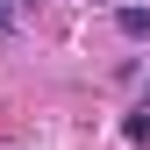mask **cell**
Wrapping results in <instances>:
<instances>
[{
	"label": "cell",
	"mask_w": 150,
	"mask_h": 150,
	"mask_svg": "<svg viewBox=\"0 0 150 150\" xmlns=\"http://www.w3.org/2000/svg\"><path fill=\"white\" fill-rule=\"evenodd\" d=\"M115 29L143 43V36H150V0H129V7H115Z\"/></svg>",
	"instance_id": "6da1fadb"
},
{
	"label": "cell",
	"mask_w": 150,
	"mask_h": 150,
	"mask_svg": "<svg viewBox=\"0 0 150 150\" xmlns=\"http://www.w3.org/2000/svg\"><path fill=\"white\" fill-rule=\"evenodd\" d=\"M14 36V0H0V43Z\"/></svg>",
	"instance_id": "3957f363"
},
{
	"label": "cell",
	"mask_w": 150,
	"mask_h": 150,
	"mask_svg": "<svg viewBox=\"0 0 150 150\" xmlns=\"http://www.w3.org/2000/svg\"><path fill=\"white\" fill-rule=\"evenodd\" d=\"M122 136H129V143H150V107H136V115L122 122Z\"/></svg>",
	"instance_id": "7a4b0ae2"
},
{
	"label": "cell",
	"mask_w": 150,
	"mask_h": 150,
	"mask_svg": "<svg viewBox=\"0 0 150 150\" xmlns=\"http://www.w3.org/2000/svg\"><path fill=\"white\" fill-rule=\"evenodd\" d=\"M100 7H107V0H100Z\"/></svg>",
	"instance_id": "277c9868"
}]
</instances>
